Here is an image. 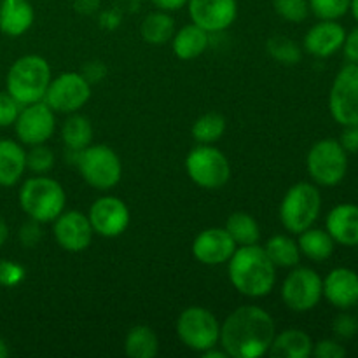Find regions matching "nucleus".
I'll return each mask as SVG.
<instances>
[{
    "label": "nucleus",
    "mask_w": 358,
    "mask_h": 358,
    "mask_svg": "<svg viewBox=\"0 0 358 358\" xmlns=\"http://www.w3.org/2000/svg\"><path fill=\"white\" fill-rule=\"evenodd\" d=\"M276 336L271 315L259 306H241L220 327V345L233 358H257L268 353Z\"/></svg>",
    "instance_id": "nucleus-1"
},
{
    "label": "nucleus",
    "mask_w": 358,
    "mask_h": 358,
    "mask_svg": "<svg viewBox=\"0 0 358 358\" xmlns=\"http://www.w3.org/2000/svg\"><path fill=\"white\" fill-rule=\"evenodd\" d=\"M229 280L234 289L248 297L268 296L276 282V266L264 247L243 245L236 248L229 261Z\"/></svg>",
    "instance_id": "nucleus-2"
},
{
    "label": "nucleus",
    "mask_w": 358,
    "mask_h": 358,
    "mask_svg": "<svg viewBox=\"0 0 358 358\" xmlns=\"http://www.w3.org/2000/svg\"><path fill=\"white\" fill-rule=\"evenodd\" d=\"M51 83V69L42 56L27 55L10 65L7 73V93L21 105L44 100Z\"/></svg>",
    "instance_id": "nucleus-3"
},
{
    "label": "nucleus",
    "mask_w": 358,
    "mask_h": 358,
    "mask_svg": "<svg viewBox=\"0 0 358 358\" xmlns=\"http://www.w3.org/2000/svg\"><path fill=\"white\" fill-rule=\"evenodd\" d=\"M66 196L62 185L49 177H31L21 185L20 205L31 220L52 222L65 208Z\"/></svg>",
    "instance_id": "nucleus-4"
},
{
    "label": "nucleus",
    "mask_w": 358,
    "mask_h": 358,
    "mask_svg": "<svg viewBox=\"0 0 358 358\" xmlns=\"http://www.w3.org/2000/svg\"><path fill=\"white\" fill-rule=\"evenodd\" d=\"M322 210V196L317 185L299 182L287 191L280 206V219L289 233H303L310 229Z\"/></svg>",
    "instance_id": "nucleus-5"
},
{
    "label": "nucleus",
    "mask_w": 358,
    "mask_h": 358,
    "mask_svg": "<svg viewBox=\"0 0 358 358\" xmlns=\"http://www.w3.org/2000/svg\"><path fill=\"white\" fill-rule=\"evenodd\" d=\"M308 173L324 187L341 184L348 171V152L343 149L339 140L325 138L315 143L308 152Z\"/></svg>",
    "instance_id": "nucleus-6"
},
{
    "label": "nucleus",
    "mask_w": 358,
    "mask_h": 358,
    "mask_svg": "<svg viewBox=\"0 0 358 358\" xmlns=\"http://www.w3.org/2000/svg\"><path fill=\"white\" fill-rule=\"evenodd\" d=\"M84 180L94 189L107 191L121 180L122 166L117 154L107 145H90L79 152L77 159Z\"/></svg>",
    "instance_id": "nucleus-7"
},
{
    "label": "nucleus",
    "mask_w": 358,
    "mask_h": 358,
    "mask_svg": "<svg viewBox=\"0 0 358 358\" xmlns=\"http://www.w3.org/2000/svg\"><path fill=\"white\" fill-rule=\"evenodd\" d=\"M185 168L194 184L203 189H219L229 180L231 166L227 157L215 147L203 143L189 152Z\"/></svg>",
    "instance_id": "nucleus-8"
},
{
    "label": "nucleus",
    "mask_w": 358,
    "mask_h": 358,
    "mask_svg": "<svg viewBox=\"0 0 358 358\" xmlns=\"http://www.w3.org/2000/svg\"><path fill=\"white\" fill-rule=\"evenodd\" d=\"M177 334L187 348L203 353L217 346L220 339V325L205 308H187L178 317Z\"/></svg>",
    "instance_id": "nucleus-9"
},
{
    "label": "nucleus",
    "mask_w": 358,
    "mask_h": 358,
    "mask_svg": "<svg viewBox=\"0 0 358 358\" xmlns=\"http://www.w3.org/2000/svg\"><path fill=\"white\" fill-rule=\"evenodd\" d=\"M329 110L341 126L358 124V63L343 66L332 83Z\"/></svg>",
    "instance_id": "nucleus-10"
},
{
    "label": "nucleus",
    "mask_w": 358,
    "mask_h": 358,
    "mask_svg": "<svg viewBox=\"0 0 358 358\" xmlns=\"http://www.w3.org/2000/svg\"><path fill=\"white\" fill-rule=\"evenodd\" d=\"M324 297V280L311 268H297L285 278L282 299L290 310L310 311Z\"/></svg>",
    "instance_id": "nucleus-11"
},
{
    "label": "nucleus",
    "mask_w": 358,
    "mask_h": 358,
    "mask_svg": "<svg viewBox=\"0 0 358 358\" xmlns=\"http://www.w3.org/2000/svg\"><path fill=\"white\" fill-rule=\"evenodd\" d=\"M91 96V84L84 79L83 73L66 72L51 79L44 101L55 112L73 114L86 105Z\"/></svg>",
    "instance_id": "nucleus-12"
},
{
    "label": "nucleus",
    "mask_w": 358,
    "mask_h": 358,
    "mask_svg": "<svg viewBox=\"0 0 358 358\" xmlns=\"http://www.w3.org/2000/svg\"><path fill=\"white\" fill-rule=\"evenodd\" d=\"M55 110L42 100L24 105L17 114L14 128H16L17 138L31 147L51 138L55 131Z\"/></svg>",
    "instance_id": "nucleus-13"
},
{
    "label": "nucleus",
    "mask_w": 358,
    "mask_h": 358,
    "mask_svg": "<svg viewBox=\"0 0 358 358\" xmlns=\"http://www.w3.org/2000/svg\"><path fill=\"white\" fill-rule=\"evenodd\" d=\"M187 7L192 23L208 34L226 30L238 16L236 0H187Z\"/></svg>",
    "instance_id": "nucleus-14"
},
{
    "label": "nucleus",
    "mask_w": 358,
    "mask_h": 358,
    "mask_svg": "<svg viewBox=\"0 0 358 358\" xmlns=\"http://www.w3.org/2000/svg\"><path fill=\"white\" fill-rule=\"evenodd\" d=\"M87 219L94 233L105 238H115L124 233L128 227L129 210L122 199L105 196L93 203Z\"/></svg>",
    "instance_id": "nucleus-15"
},
{
    "label": "nucleus",
    "mask_w": 358,
    "mask_h": 358,
    "mask_svg": "<svg viewBox=\"0 0 358 358\" xmlns=\"http://www.w3.org/2000/svg\"><path fill=\"white\" fill-rule=\"evenodd\" d=\"M93 233L90 219L76 210L66 213L62 212L55 219V238L59 247L66 252L86 250L93 240Z\"/></svg>",
    "instance_id": "nucleus-16"
},
{
    "label": "nucleus",
    "mask_w": 358,
    "mask_h": 358,
    "mask_svg": "<svg viewBox=\"0 0 358 358\" xmlns=\"http://www.w3.org/2000/svg\"><path fill=\"white\" fill-rule=\"evenodd\" d=\"M236 250V243L226 229L212 227L198 234L192 245V254L199 262L217 266L227 262Z\"/></svg>",
    "instance_id": "nucleus-17"
},
{
    "label": "nucleus",
    "mask_w": 358,
    "mask_h": 358,
    "mask_svg": "<svg viewBox=\"0 0 358 358\" xmlns=\"http://www.w3.org/2000/svg\"><path fill=\"white\" fill-rule=\"evenodd\" d=\"M324 296L338 310H352L358 304V275L350 268H336L325 276Z\"/></svg>",
    "instance_id": "nucleus-18"
},
{
    "label": "nucleus",
    "mask_w": 358,
    "mask_h": 358,
    "mask_svg": "<svg viewBox=\"0 0 358 358\" xmlns=\"http://www.w3.org/2000/svg\"><path fill=\"white\" fill-rule=\"evenodd\" d=\"M346 31L336 20H322L304 37V49L317 58H329L343 48Z\"/></svg>",
    "instance_id": "nucleus-19"
},
{
    "label": "nucleus",
    "mask_w": 358,
    "mask_h": 358,
    "mask_svg": "<svg viewBox=\"0 0 358 358\" xmlns=\"http://www.w3.org/2000/svg\"><path fill=\"white\" fill-rule=\"evenodd\" d=\"M327 233L343 247H358V205L343 203L329 212L325 220Z\"/></svg>",
    "instance_id": "nucleus-20"
},
{
    "label": "nucleus",
    "mask_w": 358,
    "mask_h": 358,
    "mask_svg": "<svg viewBox=\"0 0 358 358\" xmlns=\"http://www.w3.org/2000/svg\"><path fill=\"white\" fill-rule=\"evenodd\" d=\"M34 7L28 0H0V31L20 37L34 23Z\"/></svg>",
    "instance_id": "nucleus-21"
},
{
    "label": "nucleus",
    "mask_w": 358,
    "mask_h": 358,
    "mask_svg": "<svg viewBox=\"0 0 358 358\" xmlns=\"http://www.w3.org/2000/svg\"><path fill=\"white\" fill-rule=\"evenodd\" d=\"M27 170V152L14 140H0V185L17 184Z\"/></svg>",
    "instance_id": "nucleus-22"
},
{
    "label": "nucleus",
    "mask_w": 358,
    "mask_h": 358,
    "mask_svg": "<svg viewBox=\"0 0 358 358\" xmlns=\"http://www.w3.org/2000/svg\"><path fill=\"white\" fill-rule=\"evenodd\" d=\"M313 352V341L306 332L289 329L275 336L268 353L273 358H308Z\"/></svg>",
    "instance_id": "nucleus-23"
},
{
    "label": "nucleus",
    "mask_w": 358,
    "mask_h": 358,
    "mask_svg": "<svg viewBox=\"0 0 358 358\" xmlns=\"http://www.w3.org/2000/svg\"><path fill=\"white\" fill-rule=\"evenodd\" d=\"M208 48V31L198 24H185L173 35V51L180 59H194Z\"/></svg>",
    "instance_id": "nucleus-24"
},
{
    "label": "nucleus",
    "mask_w": 358,
    "mask_h": 358,
    "mask_svg": "<svg viewBox=\"0 0 358 358\" xmlns=\"http://www.w3.org/2000/svg\"><path fill=\"white\" fill-rule=\"evenodd\" d=\"M299 250L301 254L306 255L308 259L315 262H324L334 254L336 241L332 240L331 234L324 229H306L299 233Z\"/></svg>",
    "instance_id": "nucleus-25"
},
{
    "label": "nucleus",
    "mask_w": 358,
    "mask_h": 358,
    "mask_svg": "<svg viewBox=\"0 0 358 358\" xmlns=\"http://www.w3.org/2000/svg\"><path fill=\"white\" fill-rule=\"evenodd\" d=\"M124 352L131 358H154L159 352L157 336L147 325H136L126 336Z\"/></svg>",
    "instance_id": "nucleus-26"
},
{
    "label": "nucleus",
    "mask_w": 358,
    "mask_h": 358,
    "mask_svg": "<svg viewBox=\"0 0 358 358\" xmlns=\"http://www.w3.org/2000/svg\"><path fill=\"white\" fill-rule=\"evenodd\" d=\"M140 31H142L143 41L149 42V44H164L170 38H173L175 21L166 10H156L143 20Z\"/></svg>",
    "instance_id": "nucleus-27"
},
{
    "label": "nucleus",
    "mask_w": 358,
    "mask_h": 358,
    "mask_svg": "<svg viewBox=\"0 0 358 358\" xmlns=\"http://www.w3.org/2000/svg\"><path fill=\"white\" fill-rule=\"evenodd\" d=\"M266 254L276 268H294L301 261L299 245L285 234H276L266 243Z\"/></svg>",
    "instance_id": "nucleus-28"
},
{
    "label": "nucleus",
    "mask_w": 358,
    "mask_h": 358,
    "mask_svg": "<svg viewBox=\"0 0 358 358\" xmlns=\"http://www.w3.org/2000/svg\"><path fill=\"white\" fill-rule=\"evenodd\" d=\"M62 138L69 150H84L93 140V126L84 115H72L63 122Z\"/></svg>",
    "instance_id": "nucleus-29"
},
{
    "label": "nucleus",
    "mask_w": 358,
    "mask_h": 358,
    "mask_svg": "<svg viewBox=\"0 0 358 358\" xmlns=\"http://www.w3.org/2000/svg\"><path fill=\"white\" fill-rule=\"evenodd\" d=\"M224 229L229 233V236L233 238L234 243L243 247V245H255L261 238V231H259V224L255 222V219L248 213L238 212L227 219L226 227Z\"/></svg>",
    "instance_id": "nucleus-30"
},
{
    "label": "nucleus",
    "mask_w": 358,
    "mask_h": 358,
    "mask_svg": "<svg viewBox=\"0 0 358 358\" xmlns=\"http://www.w3.org/2000/svg\"><path fill=\"white\" fill-rule=\"evenodd\" d=\"M224 131H226V121H224L222 115L215 114V112L201 115L192 126V136L199 143L217 142V140L222 138Z\"/></svg>",
    "instance_id": "nucleus-31"
},
{
    "label": "nucleus",
    "mask_w": 358,
    "mask_h": 358,
    "mask_svg": "<svg viewBox=\"0 0 358 358\" xmlns=\"http://www.w3.org/2000/svg\"><path fill=\"white\" fill-rule=\"evenodd\" d=\"M268 52L283 65H296L301 62V48L285 35H275L268 41Z\"/></svg>",
    "instance_id": "nucleus-32"
},
{
    "label": "nucleus",
    "mask_w": 358,
    "mask_h": 358,
    "mask_svg": "<svg viewBox=\"0 0 358 358\" xmlns=\"http://www.w3.org/2000/svg\"><path fill=\"white\" fill-rule=\"evenodd\" d=\"M310 10L320 20H339L350 10L352 0H308Z\"/></svg>",
    "instance_id": "nucleus-33"
},
{
    "label": "nucleus",
    "mask_w": 358,
    "mask_h": 358,
    "mask_svg": "<svg viewBox=\"0 0 358 358\" xmlns=\"http://www.w3.org/2000/svg\"><path fill=\"white\" fill-rule=\"evenodd\" d=\"M276 14L290 23H301L310 14V2L308 0H273Z\"/></svg>",
    "instance_id": "nucleus-34"
},
{
    "label": "nucleus",
    "mask_w": 358,
    "mask_h": 358,
    "mask_svg": "<svg viewBox=\"0 0 358 358\" xmlns=\"http://www.w3.org/2000/svg\"><path fill=\"white\" fill-rule=\"evenodd\" d=\"M55 166V154L51 152L49 147L44 143L38 145H31V149L27 152V168L34 173H48L51 168Z\"/></svg>",
    "instance_id": "nucleus-35"
},
{
    "label": "nucleus",
    "mask_w": 358,
    "mask_h": 358,
    "mask_svg": "<svg viewBox=\"0 0 358 358\" xmlns=\"http://www.w3.org/2000/svg\"><path fill=\"white\" fill-rule=\"evenodd\" d=\"M20 110L21 105L7 91H0V128L14 124Z\"/></svg>",
    "instance_id": "nucleus-36"
},
{
    "label": "nucleus",
    "mask_w": 358,
    "mask_h": 358,
    "mask_svg": "<svg viewBox=\"0 0 358 358\" xmlns=\"http://www.w3.org/2000/svg\"><path fill=\"white\" fill-rule=\"evenodd\" d=\"M332 331L339 339H352L358 334V318L350 313H341L332 322Z\"/></svg>",
    "instance_id": "nucleus-37"
},
{
    "label": "nucleus",
    "mask_w": 358,
    "mask_h": 358,
    "mask_svg": "<svg viewBox=\"0 0 358 358\" xmlns=\"http://www.w3.org/2000/svg\"><path fill=\"white\" fill-rule=\"evenodd\" d=\"M311 355L317 358H345L346 348L334 339H322L320 343L313 345Z\"/></svg>",
    "instance_id": "nucleus-38"
},
{
    "label": "nucleus",
    "mask_w": 358,
    "mask_h": 358,
    "mask_svg": "<svg viewBox=\"0 0 358 358\" xmlns=\"http://www.w3.org/2000/svg\"><path fill=\"white\" fill-rule=\"evenodd\" d=\"M23 269L20 266L13 264L9 261H0V283L7 287H13L23 278Z\"/></svg>",
    "instance_id": "nucleus-39"
},
{
    "label": "nucleus",
    "mask_w": 358,
    "mask_h": 358,
    "mask_svg": "<svg viewBox=\"0 0 358 358\" xmlns=\"http://www.w3.org/2000/svg\"><path fill=\"white\" fill-rule=\"evenodd\" d=\"M41 236H42V231H41V227H38L37 220H31V222L24 224L20 231L21 243L28 248L34 247V245L41 240Z\"/></svg>",
    "instance_id": "nucleus-40"
},
{
    "label": "nucleus",
    "mask_w": 358,
    "mask_h": 358,
    "mask_svg": "<svg viewBox=\"0 0 358 358\" xmlns=\"http://www.w3.org/2000/svg\"><path fill=\"white\" fill-rule=\"evenodd\" d=\"M339 143L350 154H358V124L345 126Z\"/></svg>",
    "instance_id": "nucleus-41"
},
{
    "label": "nucleus",
    "mask_w": 358,
    "mask_h": 358,
    "mask_svg": "<svg viewBox=\"0 0 358 358\" xmlns=\"http://www.w3.org/2000/svg\"><path fill=\"white\" fill-rule=\"evenodd\" d=\"M341 49L350 63H358V27L353 28L350 34H346Z\"/></svg>",
    "instance_id": "nucleus-42"
},
{
    "label": "nucleus",
    "mask_w": 358,
    "mask_h": 358,
    "mask_svg": "<svg viewBox=\"0 0 358 358\" xmlns=\"http://www.w3.org/2000/svg\"><path fill=\"white\" fill-rule=\"evenodd\" d=\"M105 72H107V70H105L103 63L91 62V63H87L86 66H84L83 76H84V79L87 80V83L93 84V83H98V80H100L101 77L105 76Z\"/></svg>",
    "instance_id": "nucleus-43"
},
{
    "label": "nucleus",
    "mask_w": 358,
    "mask_h": 358,
    "mask_svg": "<svg viewBox=\"0 0 358 358\" xmlns=\"http://www.w3.org/2000/svg\"><path fill=\"white\" fill-rule=\"evenodd\" d=\"M73 7L80 14H93L100 7V0H73Z\"/></svg>",
    "instance_id": "nucleus-44"
},
{
    "label": "nucleus",
    "mask_w": 358,
    "mask_h": 358,
    "mask_svg": "<svg viewBox=\"0 0 358 358\" xmlns=\"http://www.w3.org/2000/svg\"><path fill=\"white\" fill-rule=\"evenodd\" d=\"M161 10H177L187 6V0H150Z\"/></svg>",
    "instance_id": "nucleus-45"
},
{
    "label": "nucleus",
    "mask_w": 358,
    "mask_h": 358,
    "mask_svg": "<svg viewBox=\"0 0 358 358\" xmlns=\"http://www.w3.org/2000/svg\"><path fill=\"white\" fill-rule=\"evenodd\" d=\"M203 357L205 358H227L229 355L226 353V350H215V346L213 348H208L206 352H203Z\"/></svg>",
    "instance_id": "nucleus-46"
},
{
    "label": "nucleus",
    "mask_w": 358,
    "mask_h": 358,
    "mask_svg": "<svg viewBox=\"0 0 358 358\" xmlns=\"http://www.w3.org/2000/svg\"><path fill=\"white\" fill-rule=\"evenodd\" d=\"M7 238H9V227H7V224H6V220H3V217L0 215V247H2V245L6 243Z\"/></svg>",
    "instance_id": "nucleus-47"
},
{
    "label": "nucleus",
    "mask_w": 358,
    "mask_h": 358,
    "mask_svg": "<svg viewBox=\"0 0 358 358\" xmlns=\"http://www.w3.org/2000/svg\"><path fill=\"white\" fill-rule=\"evenodd\" d=\"M9 355V348H7V345L3 343V339H0V358H6Z\"/></svg>",
    "instance_id": "nucleus-48"
},
{
    "label": "nucleus",
    "mask_w": 358,
    "mask_h": 358,
    "mask_svg": "<svg viewBox=\"0 0 358 358\" xmlns=\"http://www.w3.org/2000/svg\"><path fill=\"white\" fill-rule=\"evenodd\" d=\"M350 10H352L353 17L358 21V0H352V3H350Z\"/></svg>",
    "instance_id": "nucleus-49"
},
{
    "label": "nucleus",
    "mask_w": 358,
    "mask_h": 358,
    "mask_svg": "<svg viewBox=\"0 0 358 358\" xmlns=\"http://www.w3.org/2000/svg\"><path fill=\"white\" fill-rule=\"evenodd\" d=\"M357 306H358V304H357Z\"/></svg>",
    "instance_id": "nucleus-50"
}]
</instances>
